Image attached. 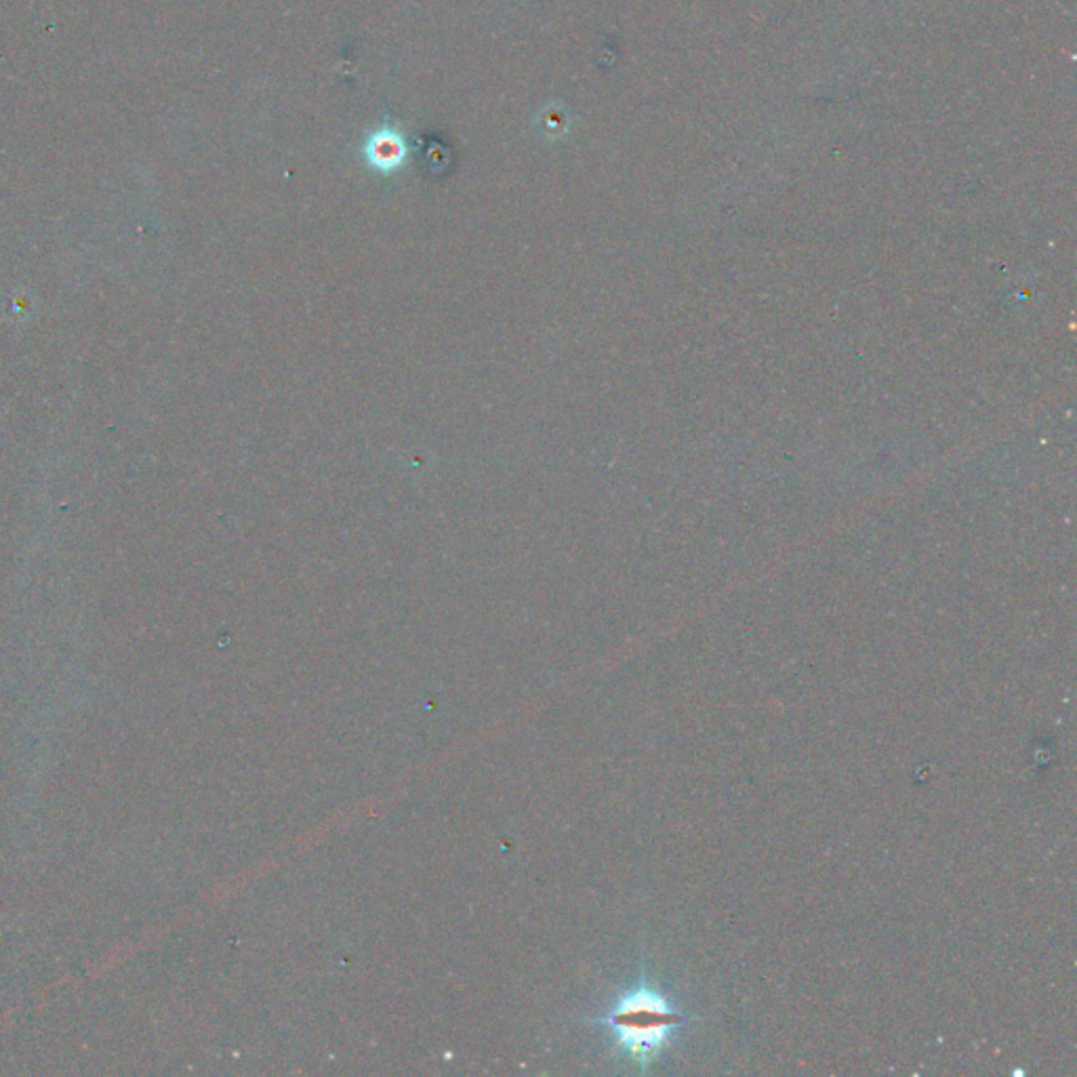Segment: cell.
Instances as JSON below:
<instances>
[{
    "mask_svg": "<svg viewBox=\"0 0 1077 1077\" xmlns=\"http://www.w3.org/2000/svg\"><path fill=\"white\" fill-rule=\"evenodd\" d=\"M682 1021L670 998L648 983L621 993L600 1018L617 1048L638 1065L650 1063L668 1046Z\"/></svg>",
    "mask_w": 1077,
    "mask_h": 1077,
    "instance_id": "1",
    "label": "cell"
}]
</instances>
